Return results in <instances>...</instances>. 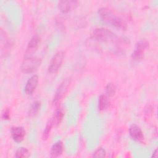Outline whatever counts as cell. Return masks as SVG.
Segmentation results:
<instances>
[{
	"instance_id": "cell-1",
	"label": "cell",
	"mask_w": 158,
	"mask_h": 158,
	"mask_svg": "<svg viewBox=\"0 0 158 158\" xmlns=\"http://www.w3.org/2000/svg\"><path fill=\"white\" fill-rule=\"evenodd\" d=\"M98 14L101 19L104 22L122 30L127 29L126 22L122 18L115 14L110 9L104 7H101L98 9Z\"/></svg>"
},
{
	"instance_id": "cell-2",
	"label": "cell",
	"mask_w": 158,
	"mask_h": 158,
	"mask_svg": "<svg viewBox=\"0 0 158 158\" xmlns=\"http://www.w3.org/2000/svg\"><path fill=\"white\" fill-rule=\"evenodd\" d=\"M93 38L100 42L115 43L119 41L118 37L115 33L105 28H96L92 34Z\"/></svg>"
},
{
	"instance_id": "cell-3",
	"label": "cell",
	"mask_w": 158,
	"mask_h": 158,
	"mask_svg": "<svg viewBox=\"0 0 158 158\" xmlns=\"http://www.w3.org/2000/svg\"><path fill=\"white\" fill-rule=\"evenodd\" d=\"M71 82L72 78L70 77H67L65 79H64L63 81L60 83L53 98L52 104L54 106H57L60 104L65 93H67L71 84Z\"/></svg>"
},
{
	"instance_id": "cell-4",
	"label": "cell",
	"mask_w": 158,
	"mask_h": 158,
	"mask_svg": "<svg viewBox=\"0 0 158 158\" xmlns=\"http://www.w3.org/2000/svg\"><path fill=\"white\" fill-rule=\"evenodd\" d=\"M149 46V41L146 39L139 40L136 44L135 51L133 52L131 59L133 62H138L141 60L144 57V52L148 49Z\"/></svg>"
},
{
	"instance_id": "cell-5",
	"label": "cell",
	"mask_w": 158,
	"mask_h": 158,
	"mask_svg": "<svg viewBox=\"0 0 158 158\" xmlns=\"http://www.w3.org/2000/svg\"><path fill=\"white\" fill-rule=\"evenodd\" d=\"M41 64V59L39 57H27L22 62L20 70L24 73H30L35 71Z\"/></svg>"
},
{
	"instance_id": "cell-6",
	"label": "cell",
	"mask_w": 158,
	"mask_h": 158,
	"mask_svg": "<svg viewBox=\"0 0 158 158\" xmlns=\"http://www.w3.org/2000/svg\"><path fill=\"white\" fill-rule=\"evenodd\" d=\"M64 56L65 52L64 51H59L52 56L48 69L50 73H55L59 70L64 60Z\"/></svg>"
},
{
	"instance_id": "cell-7",
	"label": "cell",
	"mask_w": 158,
	"mask_h": 158,
	"mask_svg": "<svg viewBox=\"0 0 158 158\" xmlns=\"http://www.w3.org/2000/svg\"><path fill=\"white\" fill-rule=\"evenodd\" d=\"M40 44V37L35 35L29 41L25 52V57H30L38 49Z\"/></svg>"
},
{
	"instance_id": "cell-8",
	"label": "cell",
	"mask_w": 158,
	"mask_h": 158,
	"mask_svg": "<svg viewBox=\"0 0 158 158\" xmlns=\"http://www.w3.org/2000/svg\"><path fill=\"white\" fill-rule=\"evenodd\" d=\"M78 1L75 0H64L58 2L57 8L62 14H67L75 9L78 5Z\"/></svg>"
},
{
	"instance_id": "cell-9",
	"label": "cell",
	"mask_w": 158,
	"mask_h": 158,
	"mask_svg": "<svg viewBox=\"0 0 158 158\" xmlns=\"http://www.w3.org/2000/svg\"><path fill=\"white\" fill-rule=\"evenodd\" d=\"M129 134L132 139L141 141L144 139V135L141 129L136 124H131L129 128Z\"/></svg>"
},
{
	"instance_id": "cell-10",
	"label": "cell",
	"mask_w": 158,
	"mask_h": 158,
	"mask_svg": "<svg viewBox=\"0 0 158 158\" xmlns=\"http://www.w3.org/2000/svg\"><path fill=\"white\" fill-rule=\"evenodd\" d=\"M38 76L36 75H32L27 81L25 86L24 91L27 94H31L35 90L38 83Z\"/></svg>"
},
{
	"instance_id": "cell-11",
	"label": "cell",
	"mask_w": 158,
	"mask_h": 158,
	"mask_svg": "<svg viewBox=\"0 0 158 158\" xmlns=\"http://www.w3.org/2000/svg\"><path fill=\"white\" fill-rule=\"evenodd\" d=\"M10 132L14 141L16 143L22 141L25 136V131L22 127H12Z\"/></svg>"
},
{
	"instance_id": "cell-12",
	"label": "cell",
	"mask_w": 158,
	"mask_h": 158,
	"mask_svg": "<svg viewBox=\"0 0 158 158\" xmlns=\"http://www.w3.org/2000/svg\"><path fill=\"white\" fill-rule=\"evenodd\" d=\"M64 151L63 143L61 141H57L53 144L51 148V156L52 157H59L62 154Z\"/></svg>"
},
{
	"instance_id": "cell-13",
	"label": "cell",
	"mask_w": 158,
	"mask_h": 158,
	"mask_svg": "<svg viewBox=\"0 0 158 158\" xmlns=\"http://www.w3.org/2000/svg\"><path fill=\"white\" fill-rule=\"evenodd\" d=\"M64 115V113L62 109L57 110L54 114L52 117L51 118L53 123V125L55 127H57L62 120Z\"/></svg>"
},
{
	"instance_id": "cell-14",
	"label": "cell",
	"mask_w": 158,
	"mask_h": 158,
	"mask_svg": "<svg viewBox=\"0 0 158 158\" xmlns=\"http://www.w3.org/2000/svg\"><path fill=\"white\" fill-rule=\"evenodd\" d=\"M41 105V104L40 101H35L31 104L30 107L29 108L28 116L29 117H33V116L36 115L40 110Z\"/></svg>"
},
{
	"instance_id": "cell-15",
	"label": "cell",
	"mask_w": 158,
	"mask_h": 158,
	"mask_svg": "<svg viewBox=\"0 0 158 158\" xmlns=\"http://www.w3.org/2000/svg\"><path fill=\"white\" fill-rule=\"evenodd\" d=\"M109 104V101L107 96L105 94L100 95L98 101V109L99 110L102 111L107 109Z\"/></svg>"
},
{
	"instance_id": "cell-16",
	"label": "cell",
	"mask_w": 158,
	"mask_h": 158,
	"mask_svg": "<svg viewBox=\"0 0 158 158\" xmlns=\"http://www.w3.org/2000/svg\"><path fill=\"white\" fill-rule=\"evenodd\" d=\"M53 126H54L53 123H52V119L51 118L48 120V122H47V123L46 125V127H45V128L43 130V134H42V138H43V140H46L48 138Z\"/></svg>"
},
{
	"instance_id": "cell-17",
	"label": "cell",
	"mask_w": 158,
	"mask_h": 158,
	"mask_svg": "<svg viewBox=\"0 0 158 158\" xmlns=\"http://www.w3.org/2000/svg\"><path fill=\"white\" fill-rule=\"evenodd\" d=\"M30 155L29 150L24 147L19 148L15 152V157L17 158H26Z\"/></svg>"
},
{
	"instance_id": "cell-18",
	"label": "cell",
	"mask_w": 158,
	"mask_h": 158,
	"mask_svg": "<svg viewBox=\"0 0 158 158\" xmlns=\"http://www.w3.org/2000/svg\"><path fill=\"white\" fill-rule=\"evenodd\" d=\"M116 92V86L112 83H109L106 86V95L109 97L113 96Z\"/></svg>"
},
{
	"instance_id": "cell-19",
	"label": "cell",
	"mask_w": 158,
	"mask_h": 158,
	"mask_svg": "<svg viewBox=\"0 0 158 158\" xmlns=\"http://www.w3.org/2000/svg\"><path fill=\"white\" fill-rule=\"evenodd\" d=\"M94 157H106V151L103 148H98L93 154Z\"/></svg>"
},
{
	"instance_id": "cell-20",
	"label": "cell",
	"mask_w": 158,
	"mask_h": 158,
	"mask_svg": "<svg viewBox=\"0 0 158 158\" xmlns=\"http://www.w3.org/2000/svg\"><path fill=\"white\" fill-rule=\"evenodd\" d=\"M10 115L9 109H4V112H2V119L5 120H7L10 119Z\"/></svg>"
},
{
	"instance_id": "cell-21",
	"label": "cell",
	"mask_w": 158,
	"mask_h": 158,
	"mask_svg": "<svg viewBox=\"0 0 158 158\" xmlns=\"http://www.w3.org/2000/svg\"><path fill=\"white\" fill-rule=\"evenodd\" d=\"M157 149H156L154 150V151L153 152V153H152V157H157Z\"/></svg>"
}]
</instances>
